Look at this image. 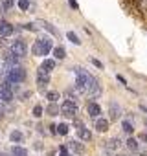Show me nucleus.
Here are the masks:
<instances>
[{"instance_id":"obj_1","label":"nucleus","mask_w":147,"mask_h":156,"mask_svg":"<svg viewBox=\"0 0 147 156\" xmlns=\"http://www.w3.org/2000/svg\"><path fill=\"white\" fill-rule=\"evenodd\" d=\"M52 46L53 44H52L50 39H39V41H35L31 51H33V55H48L50 50H52Z\"/></svg>"},{"instance_id":"obj_2","label":"nucleus","mask_w":147,"mask_h":156,"mask_svg":"<svg viewBox=\"0 0 147 156\" xmlns=\"http://www.w3.org/2000/svg\"><path fill=\"white\" fill-rule=\"evenodd\" d=\"M24 79H26V72L20 66L9 68V72H8V83H20Z\"/></svg>"},{"instance_id":"obj_3","label":"nucleus","mask_w":147,"mask_h":156,"mask_svg":"<svg viewBox=\"0 0 147 156\" xmlns=\"http://www.w3.org/2000/svg\"><path fill=\"white\" fill-rule=\"evenodd\" d=\"M61 114H64V116H68V118H74L76 116V112H77V107H76V101H72V99H66L63 105H61Z\"/></svg>"},{"instance_id":"obj_4","label":"nucleus","mask_w":147,"mask_h":156,"mask_svg":"<svg viewBox=\"0 0 147 156\" xmlns=\"http://www.w3.org/2000/svg\"><path fill=\"white\" fill-rule=\"evenodd\" d=\"M48 81H50V72L48 70H44L42 66H39V70H37V85H39V88H46V85H48Z\"/></svg>"},{"instance_id":"obj_5","label":"nucleus","mask_w":147,"mask_h":156,"mask_svg":"<svg viewBox=\"0 0 147 156\" xmlns=\"http://www.w3.org/2000/svg\"><path fill=\"white\" fill-rule=\"evenodd\" d=\"M26 51H28V46H26V42H24L22 39L15 41V42L11 44V53H13V55H17V57H24Z\"/></svg>"},{"instance_id":"obj_6","label":"nucleus","mask_w":147,"mask_h":156,"mask_svg":"<svg viewBox=\"0 0 147 156\" xmlns=\"http://www.w3.org/2000/svg\"><path fill=\"white\" fill-rule=\"evenodd\" d=\"M11 33H13V26L9 22H6V20H0V35H2V37H9Z\"/></svg>"},{"instance_id":"obj_7","label":"nucleus","mask_w":147,"mask_h":156,"mask_svg":"<svg viewBox=\"0 0 147 156\" xmlns=\"http://www.w3.org/2000/svg\"><path fill=\"white\" fill-rule=\"evenodd\" d=\"M0 99H4V101H11L13 99V92L9 88V85H4L2 90H0Z\"/></svg>"},{"instance_id":"obj_8","label":"nucleus","mask_w":147,"mask_h":156,"mask_svg":"<svg viewBox=\"0 0 147 156\" xmlns=\"http://www.w3.org/2000/svg\"><path fill=\"white\" fill-rule=\"evenodd\" d=\"M87 110H88V114H90L92 118H99V114H101V107H99L98 103H88Z\"/></svg>"},{"instance_id":"obj_9","label":"nucleus","mask_w":147,"mask_h":156,"mask_svg":"<svg viewBox=\"0 0 147 156\" xmlns=\"http://www.w3.org/2000/svg\"><path fill=\"white\" fill-rule=\"evenodd\" d=\"M96 129H98L99 132L109 130V121H107V119H103V118H96Z\"/></svg>"},{"instance_id":"obj_10","label":"nucleus","mask_w":147,"mask_h":156,"mask_svg":"<svg viewBox=\"0 0 147 156\" xmlns=\"http://www.w3.org/2000/svg\"><path fill=\"white\" fill-rule=\"evenodd\" d=\"M77 136H79L83 141H88V140L92 138L90 130H88V129H85V125H83V127H79V130H77Z\"/></svg>"},{"instance_id":"obj_11","label":"nucleus","mask_w":147,"mask_h":156,"mask_svg":"<svg viewBox=\"0 0 147 156\" xmlns=\"http://www.w3.org/2000/svg\"><path fill=\"white\" fill-rule=\"evenodd\" d=\"M9 138H11V141H22V140H24V134H22L20 130H13V132L9 134Z\"/></svg>"},{"instance_id":"obj_12","label":"nucleus","mask_w":147,"mask_h":156,"mask_svg":"<svg viewBox=\"0 0 147 156\" xmlns=\"http://www.w3.org/2000/svg\"><path fill=\"white\" fill-rule=\"evenodd\" d=\"M41 66H42L44 70H48V72H50V70H53V68H55V61H53V59H46Z\"/></svg>"},{"instance_id":"obj_13","label":"nucleus","mask_w":147,"mask_h":156,"mask_svg":"<svg viewBox=\"0 0 147 156\" xmlns=\"http://www.w3.org/2000/svg\"><path fill=\"white\" fill-rule=\"evenodd\" d=\"M46 112H48L50 116H57V114H59V107H57L55 103H50L48 108H46Z\"/></svg>"},{"instance_id":"obj_14","label":"nucleus","mask_w":147,"mask_h":156,"mask_svg":"<svg viewBox=\"0 0 147 156\" xmlns=\"http://www.w3.org/2000/svg\"><path fill=\"white\" fill-rule=\"evenodd\" d=\"M11 152H13L15 156H28V152H26V149H22V147H19V145H15V147L11 149Z\"/></svg>"},{"instance_id":"obj_15","label":"nucleus","mask_w":147,"mask_h":156,"mask_svg":"<svg viewBox=\"0 0 147 156\" xmlns=\"http://www.w3.org/2000/svg\"><path fill=\"white\" fill-rule=\"evenodd\" d=\"M59 96H61V94H59L57 90H53V92H48V94H46V98L50 99V103H55V101L59 99Z\"/></svg>"},{"instance_id":"obj_16","label":"nucleus","mask_w":147,"mask_h":156,"mask_svg":"<svg viewBox=\"0 0 147 156\" xmlns=\"http://www.w3.org/2000/svg\"><path fill=\"white\" fill-rule=\"evenodd\" d=\"M127 147H129L131 151H138V149H140V147H138V141H136L134 138H129V140H127Z\"/></svg>"},{"instance_id":"obj_17","label":"nucleus","mask_w":147,"mask_h":156,"mask_svg":"<svg viewBox=\"0 0 147 156\" xmlns=\"http://www.w3.org/2000/svg\"><path fill=\"white\" fill-rule=\"evenodd\" d=\"M55 129H57V130H55V132H59V134H68V130H70V129H68V125H66V123H61V125H57V127H55Z\"/></svg>"},{"instance_id":"obj_18","label":"nucleus","mask_w":147,"mask_h":156,"mask_svg":"<svg viewBox=\"0 0 147 156\" xmlns=\"http://www.w3.org/2000/svg\"><path fill=\"white\" fill-rule=\"evenodd\" d=\"M53 57L55 59H64V50L63 48H53Z\"/></svg>"},{"instance_id":"obj_19","label":"nucleus","mask_w":147,"mask_h":156,"mask_svg":"<svg viewBox=\"0 0 147 156\" xmlns=\"http://www.w3.org/2000/svg\"><path fill=\"white\" fill-rule=\"evenodd\" d=\"M13 4H15V0H2V9L8 11V9H11Z\"/></svg>"},{"instance_id":"obj_20","label":"nucleus","mask_w":147,"mask_h":156,"mask_svg":"<svg viewBox=\"0 0 147 156\" xmlns=\"http://www.w3.org/2000/svg\"><path fill=\"white\" fill-rule=\"evenodd\" d=\"M118 145H120L118 138H114V140H109V141H107V147H109V149H118Z\"/></svg>"},{"instance_id":"obj_21","label":"nucleus","mask_w":147,"mask_h":156,"mask_svg":"<svg viewBox=\"0 0 147 156\" xmlns=\"http://www.w3.org/2000/svg\"><path fill=\"white\" fill-rule=\"evenodd\" d=\"M68 39H70V41H72L74 44H79V42H81V41L77 39V35L74 33V31H68Z\"/></svg>"},{"instance_id":"obj_22","label":"nucleus","mask_w":147,"mask_h":156,"mask_svg":"<svg viewBox=\"0 0 147 156\" xmlns=\"http://www.w3.org/2000/svg\"><path fill=\"white\" fill-rule=\"evenodd\" d=\"M110 116H112V119H116L120 114H118V105H110Z\"/></svg>"},{"instance_id":"obj_23","label":"nucleus","mask_w":147,"mask_h":156,"mask_svg":"<svg viewBox=\"0 0 147 156\" xmlns=\"http://www.w3.org/2000/svg\"><path fill=\"white\" fill-rule=\"evenodd\" d=\"M123 130H125L127 134H132V130H134V129H132V125H131L129 121H123Z\"/></svg>"},{"instance_id":"obj_24","label":"nucleus","mask_w":147,"mask_h":156,"mask_svg":"<svg viewBox=\"0 0 147 156\" xmlns=\"http://www.w3.org/2000/svg\"><path fill=\"white\" fill-rule=\"evenodd\" d=\"M70 147H72L74 151H76V152H81V151H83V147H81L77 141H70Z\"/></svg>"},{"instance_id":"obj_25","label":"nucleus","mask_w":147,"mask_h":156,"mask_svg":"<svg viewBox=\"0 0 147 156\" xmlns=\"http://www.w3.org/2000/svg\"><path fill=\"white\" fill-rule=\"evenodd\" d=\"M19 8H20L22 11H26V9L30 8V2H28V0H19Z\"/></svg>"},{"instance_id":"obj_26","label":"nucleus","mask_w":147,"mask_h":156,"mask_svg":"<svg viewBox=\"0 0 147 156\" xmlns=\"http://www.w3.org/2000/svg\"><path fill=\"white\" fill-rule=\"evenodd\" d=\"M33 116H35V118H41V116H42V107L37 105V107L33 108Z\"/></svg>"},{"instance_id":"obj_27","label":"nucleus","mask_w":147,"mask_h":156,"mask_svg":"<svg viewBox=\"0 0 147 156\" xmlns=\"http://www.w3.org/2000/svg\"><path fill=\"white\" fill-rule=\"evenodd\" d=\"M24 28H26V30H30V31H35V30H37V24H26Z\"/></svg>"},{"instance_id":"obj_28","label":"nucleus","mask_w":147,"mask_h":156,"mask_svg":"<svg viewBox=\"0 0 147 156\" xmlns=\"http://www.w3.org/2000/svg\"><path fill=\"white\" fill-rule=\"evenodd\" d=\"M61 156H70V154H68V152H66V147H64V145H63V147H61Z\"/></svg>"},{"instance_id":"obj_29","label":"nucleus","mask_w":147,"mask_h":156,"mask_svg":"<svg viewBox=\"0 0 147 156\" xmlns=\"http://www.w3.org/2000/svg\"><path fill=\"white\" fill-rule=\"evenodd\" d=\"M92 62H94V64H96V66H98V68H103V64H101V62H99V61H98V59H92Z\"/></svg>"},{"instance_id":"obj_30","label":"nucleus","mask_w":147,"mask_h":156,"mask_svg":"<svg viewBox=\"0 0 147 156\" xmlns=\"http://www.w3.org/2000/svg\"><path fill=\"white\" fill-rule=\"evenodd\" d=\"M70 6H72L74 9H77V4H76V0H70Z\"/></svg>"},{"instance_id":"obj_31","label":"nucleus","mask_w":147,"mask_h":156,"mask_svg":"<svg viewBox=\"0 0 147 156\" xmlns=\"http://www.w3.org/2000/svg\"><path fill=\"white\" fill-rule=\"evenodd\" d=\"M4 118V110H0V119H2Z\"/></svg>"}]
</instances>
